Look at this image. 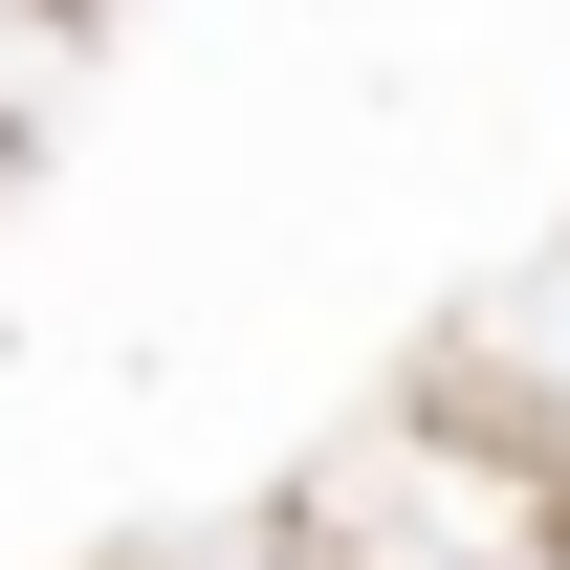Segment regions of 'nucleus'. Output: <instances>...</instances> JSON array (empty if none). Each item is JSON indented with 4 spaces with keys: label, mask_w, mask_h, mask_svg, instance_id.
Here are the masks:
<instances>
[{
    "label": "nucleus",
    "mask_w": 570,
    "mask_h": 570,
    "mask_svg": "<svg viewBox=\"0 0 570 570\" xmlns=\"http://www.w3.org/2000/svg\"><path fill=\"white\" fill-rule=\"evenodd\" d=\"M132 570H154V549H132Z\"/></svg>",
    "instance_id": "nucleus-5"
},
{
    "label": "nucleus",
    "mask_w": 570,
    "mask_h": 570,
    "mask_svg": "<svg viewBox=\"0 0 570 570\" xmlns=\"http://www.w3.org/2000/svg\"><path fill=\"white\" fill-rule=\"evenodd\" d=\"M154 570H307L285 527H198V549H154Z\"/></svg>",
    "instance_id": "nucleus-4"
},
{
    "label": "nucleus",
    "mask_w": 570,
    "mask_h": 570,
    "mask_svg": "<svg viewBox=\"0 0 570 570\" xmlns=\"http://www.w3.org/2000/svg\"><path fill=\"white\" fill-rule=\"evenodd\" d=\"M88 45H110V0H0V132H45Z\"/></svg>",
    "instance_id": "nucleus-3"
},
{
    "label": "nucleus",
    "mask_w": 570,
    "mask_h": 570,
    "mask_svg": "<svg viewBox=\"0 0 570 570\" xmlns=\"http://www.w3.org/2000/svg\"><path fill=\"white\" fill-rule=\"evenodd\" d=\"M307 570H570V504L504 461L439 373H395L352 439H307L285 461V504H264Z\"/></svg>",
    "instance_id": "nucleus-1"
},
{
    "label": "nucleus",
    "mask_w": 570,
    "mask_h": 570,
    "mask_svg": "<svg viewBox=\"0 0 570 570\" xmlns=\"http://www.w3.org/2000/svg\"><path fill=\"white\" fill-rule=\"evenodd\" d=\"M417 373H439V395H461V417H483L504 461L570 504V242H549V264H504V285L461 307V330H439Z\"/></svg>",
    "instance_id": "nucleus-2"
}]
</instances>
